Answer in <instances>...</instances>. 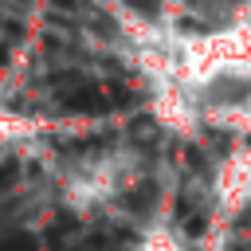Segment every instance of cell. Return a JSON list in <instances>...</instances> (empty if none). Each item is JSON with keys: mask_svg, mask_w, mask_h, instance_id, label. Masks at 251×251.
Segmentation results:
<instances>
[{"mask_svg": "<svg viewBox=\"0 0 251 251\" xmlns=\"http://www.w3.org/2000/svg\"><path fill=\"white\" fill-rule=\"evenodd\" d=\"M212 196L224 216H239L243 208H251V141L231 145L224 153L212 176Z\"/></svg>", "mask_w": 251, "mask_h": 251, "instance_id": "6da1fadb", "label": "cell"}, {"mask_svg": "<svg viewBox=\"0 0 251 251\" xmlns=\"http://www.w3.org/2000/svg\"><path fill=\"white\" fill-rule=\"evenodd\" d=\"M149 114L157 118L161 129H169V133H176V137H196V133L204 129L200 110H196V94H192L184 82H161V86H153Z\"/></svg>", "mask_w": 251, "mask_h": 251, "instance_id": "7a4b0ae2", "label": "cell"}, {"mask_svg": "<svg viewBox=\"0 0 251 251\" xmlns=\"http://www.w3.org/2000/svg\"><path fill=\"white\" fill-rule=\"evenodd\" d=\"M141 251H184V243L176 227H169L165 220H149L141 231Z\"/></svg>", "mask_w": 251, "mask_h": 251, "instance_id": "3957f363", "label": "cell"}]
</instances>
